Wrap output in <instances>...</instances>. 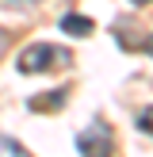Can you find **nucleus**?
Instances as JSON below:
<instances>
[{"mask_svg": "<svg viewBox=\"0 0 153 157\" xmlns=\"http://www.w3.org/2000/svg\"><path fill=\"white\" fill-rule=\"evenodd\" d=\"M19 73H46V69H58V65H69V54L58 50L50 42H31L27 50L19 54Z\"/></svg>", "mask_w": 153, "mask_h": 157, "instance_id": "f257e3e1", "label": "nucleus"}, {"mask_svg": "<svg viewBox=\"0 0 153 157\" xmlns=\"http://www.w3.org/2000/svg\"><path fill=\"white\" fill-rule=\"evenodd\" d=\"M111 130L103 127V123H92V127H84L80 134H76V150L80 157H111Z\"/></svg>", "mask_w": 153, "mask_h": 157, "instance_id": "f03ea898", "label": "nucleus"}, {"mask_svg": "<svg viewBox=\"0 0 153 157\" xmlns=\"http://www.w3.org/2000/svg\"><path fill=\"white\" fill-rule=\"evenodd\" d=\"M65 96H69V88L42 92V96H35V100H31V111H61V107H65Z\"/></svg>", "mask_w": 153, "mask_h": 157, "instance_id": "7ed1b4c3", "label": "nucleus"}, {"mask_svg": "<svg viewBox=\"0 0 153 157\" xmlns=\"http://www.w3.org/2000/svg\"><path fill=\"white\" fill-rule=\"evenodd\" d=\"M61 31H65V35H92V31H96V23H92L88 15L69 12V15H61Z\"/></svg>", "mask_w": 153, "mask_h": 157, "instance_id": "20e7f679", "label": "nucleus"}, {"mask_svg": "<svg viewBox=\"0 0 153 157\" xmlns=\"http://www.w3.org/2000/svg\"><path fill=\"white\" fill-rule=\"evenodd\" d=\"M0 157H27V150H23L15 138H8V134H0Z\"/></svg>", "mask_w": 153, "mask_h": 157, "instance_id": "39448f33", "label": "nucleus"}, {"mask_svg": "<svg viewBox=\"0 0 153 157\" xmlns=\"http://www.w3.org/2000/svg\"><path fill=\"white\" fill-rule=\"evenodd\" d=\"M138 127H142L145 134H153V107H142V111H138Z\"/></svg>", "mask_w": 153, "mask_h": 157, "instance_id": "423d86ee", "label": "nucleus"}, {"mask_svg": "<svg viewBox=\"0 0 153 157\" xmlns=\"http://www.w3.org/2000/svg\"><path fill=\"white\" fill-rule=\"evenodd\" d=\"M4 4H15V8H35V4H42V0H4Z\"/></svg>", "mask_w": 153, "mask_h": 157, "instance_id": "0eeeda50", "label": "nucleus"}, {"mask_svg": "<svg viewBox=\"0 0 153 157\" xmlns=\"http://www.w3.org/2000/svg\"><path fill=\"white\" fill-rule=\"evenodd\" d=\"M4 50H8V35L0 31V58H4Z\"/></svg>", "mask_w": 153, "mask_h": 157, "instance_id": "6e6552de", "label": "nucleus"}, {"mask_svg": "<svg viewBox=\"0 0 153 157\" xmlns=\"http://www.w3.org/2000/svg\"><path fill=\"white\" fill-rule=\"evenodd\" d=\"M134 4H153V0H134Z\"/></svg>", "mask_w": 153, "mask_h": 157, "instance_id": "1a4fd4ad", "label": "nucleus"}, {"mask_svg": "<svg viewBox=\"0 0 153 157\" xmlns=\"http://www.w3.org/2000/svg\"><path fill=\"white\" fill-rule=\"evenodd\" d=\"M149 54H153V38H149Z\"/></svg>", "mask_w": 153, "mask_h": 157, "instance_id": "9d476101", "label": "nucleus"}]
</instances>
